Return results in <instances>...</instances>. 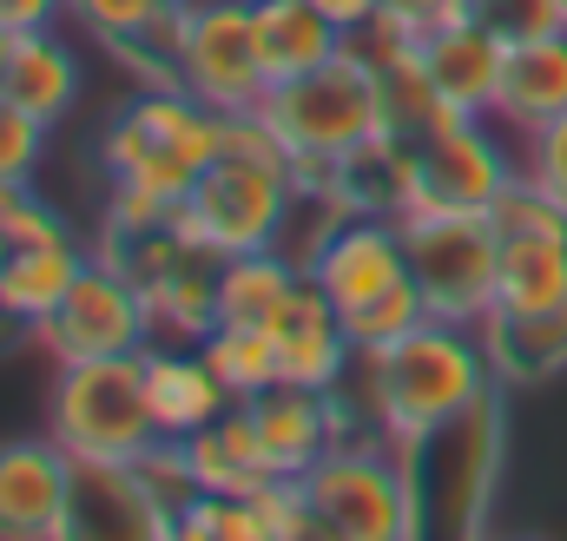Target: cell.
<instances>
[{"instance_id":"2e32d148","label":"cell","mask_w":567,"mask_h":541,"mask_svg":"<svg viewBox=\"0 0 567 541\" xmlns=\"http://www.w3.org/2000/svg\"><path fill=\"white\" fill-rule=\"evenodd\" d=\"M145 397H152L158 436H172V442L198 436L205 422H218L225 409L238 404L218 384V370L205 364L198 344H145Z\"/></svg>"},{"instance_id":"ba28073f","label":"cell","mask_w":567,"mask_h":541,"mask_svg":"<svg viewBox=\"0 0 567 541\" xmlns=\"http://www.w3.org/2000/svg\"><path fill=\"white\" fill-rule=\"evenodd\" d=\"M396 225H403V245H410V277L429 297V317H442V324H488L495 265H502L495 212H410Z\"/></svg>"},{"instance_id":"44dd1931","label":"cell","mask_w":567,"mask_h":541,"mask_svg":"<svg viewBox=\"0 0 567 541\" xmlns=\"http://www.w3.org/2000/svg\"><path fill=\"white\" fill-rule=\"evenodd\" d=\"M567 310V238H502L495 265V324H528Z\"/></svg>"},{"instance_id":"74e56055","label":"cell","mask_w":567,"mask_h":541,"mask_svg":"<svg viewBox=\"0 0 567 541\" xmlns=\"http://www.w3.org/2000/svg\"><path fill=\"white\" fill-rule=\"evenodd\" d=\"M7 252H13V245H7V238H0V265H7Z\"/></svg>"},{"instance_id":"603a6c76","label":"cell","mask_w":567,"mask_h":541,"mask_svg":"<svg viewBox=\"0 0 567 541\" xmlns=\"http://www.w3.org/2000/svg\"><path fill=\"white\" fill-rule=\"evenodd\" d=\"M310 270L290 265L278 245H265V252H231V258H218L212 270V297H218V324H271L284 304L297 297V284H303Z\"/></svg>"},{"instance_id":"9c48e42d","label":"cell","mask_w":567,"mask_h":541,"mask_svg":"<svg viewBox=\"0 0 567 541\" xmlns=\"http://www.w3.org/2000/svg\"><path fill=\"white\" fill-rule=\"evenodd\" d=\"M53 364H86V357H133L152 344V310H145V284L120 258H86L73 290L60 297V310L33 330Z\"/></svg>"},{"instance_id":"e575fe53","label":"cell","mask_w":567,"mask_h":541,"mask_svg":"<svg viewBox=\"0 0 567 541\" xmlns=\"http://www.w3.org/2000/svg\"><path fill=\"white\" fill-rule=\"evenodd\" d=\"M66 13V0H0V27L7 33H40Z\"/></svg>"},{"instance_id":"ac0fdd59","label":"cell","mask_w":567,"mask_h":541,"mask_svg":"<svg viewBox=\"0 0 567 541\" xmlns=\"http://www.w3.org/2000/svg\"><path fill=\"white\" fill-rule=\"evenodd\" d=\"M251 33H258V60H265V80L271 86L310 73V67H323L330 53L350 47V33L317 0H251Z\"/></svg>"},{"instance_id":"6da1fadb","label":"cell","mask_w":567,"mask_h":541,"mask_svg":"<svg viewBox=\"0 0 567 541\" xmlns=\"http://www.w3.org/2000/svg\"><path fill=\"white\" fill-rule=\"evenodd\" d=\"M265 120L284 133L290 159H297V198H350L343 192V165L377 133H390L377 60L350 40L323 67H310V73L271 86L265 93Z\"/></svg>"},{"instance_id":"f35d334b","label":"cell","mask_w":567,"mask_h":541,"mask_svg":"<svg viewBox=\"0 0 567 541\" xmlns=\"http://www.w3.org/2000/svg\"><path fill=\"white\" fill-rule=\"evenodd\" d=\"M555 7H561V20H567V0H555Z\"/></svg>"},{"instance_id":"4316f807","label":"cell","mask_w":567,"mask_h":541,"mask_svg":"<svg viewBox=\"0 0 567 541\" xmlns=\"http://www.w3.org/2000/svg\"><path fill=\"white\" fill-rule=\"evenodd\" d=\"M343 324H350L357 357H377V350L403 344L410 330H423V324H429V297H423V284H416V277H403V284H390L383 297H370L363 310H350Z\"/></svg>"},{"instance_id":"8992f818","label":"cell","mask_w":567,"mask_h":541,"mask_svg":"<svg viewBox=\"0 0 567 541\" xmlns=\"http://www.w3.org/2000/svg\"><path fill=\"white\" fill-rule=\"evenodd\" d=\"M290 212H297V172L290 165L218 152L198 172V185L172 205V232L205 258H231V252L278 245Z\"/></svg>"},{"instance_id":"7402d4cb","label":"cell","mask_w":567,"mask_h":541,"mask_svg":"<svg viewBox=\"0 0 567 541\" xmlns=\"http://www.w3.org/2000/svg\"><path fill=\"white\" fill-rule=\"evenodd\" d=\"M212 270L218 258L185 252L172 265L145 270V310H152V344H205V330L218 324V297H212Z\"/></svg>"},{"instance_id":"d4e9b609","label":"cell","mask_w":567,"mask_h":541,"mask_svg":"<svg viewBox=\"0 0 567 541\" xmlns=\"http://www.w3.org/2000/svg\"><path fill=\"white\" fill-rule=\"evenodd\" d=\"M80 265H86V252H80L73 238H60V245H13L7 265H0V304H7L27 330H40V324L60 310V297L73 290Z\"/></svg>"},{"instance_id":"f546056e","label":"cell","mask_w":567,"mask_h":541,"mask_svg":"<svg viewBox=\"0 0 567 541\" xmlns=\"http://www.w3.org/2000/svg\"><path fill=\"white\" fill-rule=\"evenodd\" d=\"M495 225H502V238H567V205L522 172V178L495 198Z\"/></svg>"},{"instance_id":"d6a6232c","label":"cell","mask_w":567,"mask_h":541,"mask_svg":"<svg viewBox=\"0 0 567 541\" xmlns=\"http://www.w3.org/2000/svg\"><path fill=\"white\" fill-rule=\"evenodd\" d=\"M522 172L567 205V113H555L548 126H535V133L522 139Z\"/></svg>"},{"instance_id":"5bb4252c","label":"cell","mask_w":567,"mask_h":541,"mask_svg":"<svg viewBox=\"0 0 567 541\" xmlns=\"http://www.w3.org/2000/svg\"><path fill=\"white\" fill-rule=\"evenodd\" d=\"M555 113H567V27L542 33H508V60H502V86H495V113L508 133H535Z\"/></svg>"},{"instance_id":"7c38bea8","label":"cell","mask_w":567,"mask_h":541,"mask_svg":"<svg viewBox=\"0 0 567 541\" xmlns=\"http://www.w3.org/2000/svg\"><path fill=\"white\" fill-rule=\"evenodd\" d=\"M310 284H323L330 290V304L350 317V310H363L370 297H383L390 284H403L410 277V245H403V225L396 218H337L317 245H310Z\"/></svg>"},{"instance_id":"4fadbf2b","label":"cell","mask_w":567,"mask_h":541,"mask_svg":"<svg viewBox=\"0 0 567 541\" xmlns=\"http://www.w3.org/2000/svg\"><path fill=\"white\" fill-rule=\"evenodd\" d=\"M278 337V364H284V384H303V390H337L343 370L357 364V344H350V324L343 310L330 304L323 284H297V297L284 304L278 317L265 324Z\"/></svg>"},{"instance_id":"52a82bcc","label":"cell","mask_w":567,"mask_h":541,"mask_svg":"<svg viewBox=\"0 0 567 541\" xmlns=\"http://www.w3.org/2000/svg\"><path fill=\"white\" fill-rule=\"evenodd\" d=\"M317 535L337 541H410L423 535L416 482L396 442H337L310 476H303Z\"/></svg>"},{"instance_id":"836d02e7","label":"cell","mask_w":567,"mask_h":541,"mask_svg":"<svg viewBox=\"0 0 567 541\" xmlns=\"http://www.w3.org/2000/svg\"><path fill=\"white\" fill-rule=\"evenodd\" d=\"M66 7H73V13H80V20L113 47V40H133V33H140L165 0H66Z\"/></svg>"},{"instance_id":"cb8c5ba5","label":"cell","mask_w":567,"mask_h":541,"mask_svg":"<svg viewBox=\"0 0 567 541\" xmlns=\"http://www.w3.org/2000/svg\"><path fill=\"white\" fill-rule=\"evenodd\" d=\"M0 93H13L27 113H40L47 126H60V120L73 113V100H80V60H73V47H66L53 27L20 33V40H13V60H7V86H0Z\"/></svg>"},{"instance_id":"e0dca14e","label":"cell","mask_w":567,"mask_h":541,"mask_svg":"<svg viewBox=\"0 0 567 541\" xmlns=\"http://www.w3.org/2000/svg\"><path fill=\"white\" fill-rule=\"evenodd\" d=\"M73 535H172V516L145 489L133 462H80L73 469Z\"/></svg>"},{"instance_id":"7a4b0ae2","label":"cell","mask_w":567,"mask_h":541,"mask_svg":"<svg viewBox=\"0 0 567 541\" xmlns=\"http://www.w3.org/2000/svg\"><path fill=\"white\" fill-rule=\"evenodd\" d=\"M475 324H442L429 317L423 330H410L403 344L363 357V404L383 442L410 449L435 422L462 416L475 397H488V350L468 337Z\"/></svg>"},{"instance_id":"d590c367","label":"cell","mask_w":567,"mask_h":541,"mask_svg":"<svg viewBox=\"0 0 567 541\" xmlns=\"http://www.w3.org/2000/svg\"><path fill=\"white\" fill-rule=\"evenodd\" d=\"M317 7H323L343 33H363V27L377 20V7H383V0H317Z\"/></svg>"},{"instance_id":"277c9868","label":"cell","mask_w":567,"mask_h":541,"mask_svg":"<svg viewBox=\"0 0 567 541\" xmlns=\"http://www.w3.org/2000/svg\"><path fill=\"white\" fill-rule=\"evenodd\" d=\"M47 436L73 462H140L145 449L158 442L152 397H145V350L60 364Z\"/></svg>"},{"instance_id":"83f0119b","label":"cell","mask_w":567,"mask_h":541,"mask_svg":"<svg viewBox=\"0 0 567 541\" xmlns=\"http://www.w3.org/2000/svg\"><path fill=\"white\" fill-rule=\"evenodd\" d=\"M488 357L508 364L515 377H548L567 364V310L528 317V324H495L488 317Z\"/></svg>"},{"instance_id":"3957f363","label":"cell","mask_w":567,"mask_h":541,"mask_svg":"<svg viewBox=\"0 0 567 541\" xmlns=\"http://www.w3.org/2000/svg\"><path fill=\"white\" fill-rule=\"evenodd\" d=\"M410 482H416V509H423V535H482L488 509H495V476H502V404L495 390L475 397L462 416L435 422L403 449Z\"/></svg>"},{"instance_id":"9a60e30c","label":"cell","mask_w":567,"mask_h":541,"mask_svg":"<svg viewBox=\"0 0 567 541\" xmlns=\"http://www.w3.org/2000/svg\"><path fill=\"white\" fill-rule=\"evenodd\" d=\"M429 73L442 106L488 120L495 113V86H502V60H508V27H495L488 13H468L455 27H442L435 40H423Z\"/></svg>"},{"instance_id":"30bf717a","label":"cell","mask_w":567,"mask_h":541,"mask_svg":"<svg viewBox=\"0 0 567 541\" xmlns=\"http://www.w3.org/2000/svg\"><path fill=\"white\" fill-rule=\"evenodd\" d=\"M178 86L198 93L212 113L265 106L271 80H265V60H258L251 0H198L192 7V33H185V53H178Z\"/></svg>"},{"instance_id":"8fae6325","label":"cell","mask_w":567,"mask_h":541,"mask_svg":"<svg viewBox=\"0 0 567 541\" xmlns=\"http://www.w3.org/2000/svg\"><path fill=\"white\" fill-rule=\"evenodd\" d=\"M73 456L40 442H0V541H66L73 535Z\"/></svg>"},{"instance_id":"484cf974","label":"cell","mask_w":567,"mask_h":541,"mask_svg":"<svg viewBox=\"0 0 567 541\" xmlns=\"http://www.w3.org/2000/svg\"><path fill=\"white\" fill-rule=\"evenodd\" d=\"M198 350H205V364L218 370V384H225L238 404H251V397H265L271 384H284L278 337H271L265 324H212Z\"/></svg>"},{"instance_id":"ffe728a7","label":"cell","mask_w":567,"mask_h":541,"mask_svg":"<svg viewBox=\"0 0 567 541\" xmlns=\"http://www.w3.org/2000/svg\"><path fill=\"white\" fill-rule=\"evenodd\" d=\"M185 462H192V482L205 496H258L278 476L245 404H231L218 422H205L198 436H185Z\"/></svg>"},{"instance_id":"8d00e7d4","label":"cell","mask_w":567,"mask_h":541,"mask_svg":"<svg viewBox=\"0 0 567 541\" xmlns=\"http://www.w3.org/2000/svg\"><path fill=\"white\" fill-rule=\"evenodd\" d=\"M13 40H20V33H7V27H0V86H7V60H13Z\"/></svg>"},{"instance_id":"d6986e66","label":"cell","mask_w":567,"mask_h":541,"mask_svg":"<svg viewBox=\"0 0 567 541\" xmlns=\"http://www.w3.org/2000/svg\"><path fill=\"white\" fill-rule=\"evenodd\" d=\"M251 422H258V442L271 456L278 476H310L337 436H330V409H323V390H303V384H271L265 397H251Z\"/></svg>"},{"instance_id":"1f68e13d","label":"cell","mask_w":567,"mask_h":541,"mask_svg":"<svg viewBox=\"0 0 567 541\" xmlns=\"http://www.w3.org/2000/svg\"><path fill=\"white\" fill-rule=\"evenodd\" d=\"M47 120L27 113L13 93H0V178H33L40 159H47Z\"/></svg>"},{"instance_id":"5b68a950","label":"cell","mask_w":567,"mask_h":541,"mask_svg":"<svg viewBox=\"0 0 567 541\" xmlns=\"http://www.w3.org/2000/svg\"><path fill=\"white\" fill-rule=\"evenodd\" d=\"M515 178H522V159L502 152L488 120L442 106V120L423 139L403 145L390 218H410V212H495V198Z\"/></svg>"},{"instance_id":"f1b7e54d","label":"cell","mask_w":567,"mask_h":541,"mask_svg":"<svg viewBox=\"0 0 567 541\" xmlns=\"http://www.w3.org/2000/svg\"><path fill=\"white\" fill-rule=\"evenodd\" d=\"M178 541H271L251 496H192L178 509Z\"/></svg>"},{"instance_id":"4dcf8cb0","label":"cell","mask_w":567,"mask_h":541,"mask_svg":"<svg viewBox=\"0 0 567 541\" xmlns=\"http://www.w3.org/2000/svg\"><path fill=\"white\" fill-rule=\"evenodd\" d=\"M0 238L7 245H60L73 238L66 218L33 192V178H0Z\"/></svg>"}]
</instances>
